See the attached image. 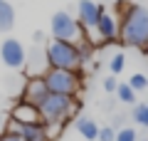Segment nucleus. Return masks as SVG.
Listing matches in <instances>:
<instances>
[{
    "mask_svg": "<svg viewBox=\"0 0 148 141\" xmlns=\"http://www.w3.org/2000/svg\"><path fill=\"white\" fill-rule=\"evenodd\" d=\"M146 55H148V47H146Z\"/></svg>",
    "mask_w": 148,
    "mask_h": 141,
    "instance_id": "5701e85b",
    "label": "nucleus"
},
{
    "mask_svg": "<svg viewBox=\"0 0 148 141\" xmlns=\"http://www.w3.org/2000/svg\"><path fill=\"white\" fill-rule=\"evenodd\" d=\"M42 40H45V35H42V32H40V30H37V32H35V42H37V45H40V42H42Z\"/></svg>",
    "mask_w": 148,
    "mask_h": 141,
    "instance_id": "4be33fe9",
    "label": "nucleus"
},
{
    "mask_svg": "<svg viewBox=\"0 0 148 141\" xmlns=\"http://www.w3.org/2000/svg\"><path fill=\"white\" fill-rule=\"evenodd\" d=\"M96 141H116V129H114V126H101Z\"/></svg>",
    "mask_w": 148,
    "mask_h": 141,
    "instance_id": "6ab92c4d",
    "label": "nucleus"
},
{
    "mask_svg": "<svg viewBox=\"0 0 148 141\" xmlns=\"http://www.w3.org/2000/svg\"><path fill=\"white\" fill-rule=\"evenodd\" d=\"M0 62L10 69H22L27 64V50L20 40L15 37H5L0 42Z\"/></svg>",
    "mask_w": 148,
    "mask_h": 141,
    "instance_id": "0eeeda50",
    "label": "nucleus"
},
{
    "mask_svg": "<svg viewBox=\"0 0 148 141\" xmlns=\"http://www.w3.org/2000/svg\"><path fill=\"white\" fill-rule=\"evenodd\" d=\"M123 67H126V55H123V52H116L114 57H111V62H109L111 74H114V77H116V74H121Z\"/></svg>",
    "mask_w": 148,
    "mask_h": 141,
    "instance_id": "f3484780",
    "label": "nucleus"
},
{
    "mask_svg": "<svg viewBox=\"0 0 148 141\" xmlns=\"http://www.w3.org/2000/svg\"><path fill=\"white\" fill-rule=\"evenodd\" d=\"M133 121H136L138 126H148V104H136L131 111Z\"/></svg>",
    "mask_w": 148,
    "mask_h": 141,
    "instance_id": "2eb2a0df",
    "label": "nucleus"
},
{
    "mask_svg": "<svg viewBox=\"0 0 148 141\" xmlns=\"http://www.w3.org/2000/svg\"><path fill=\"white\" fill-rule=\"evenodd\" d=\"M5 134H15V136H20L22 141H49L47 126H45L42 121H35V124H20V121L8 119Z\"/></svg>",
    "mask_w": 148,
    "mask_h": 141,
    "instance_id": "6e6552de",
    "label": "nucleus"
},
{
    "mask_svg": "<svg viewBox=\"0 0 148 141\" xmlns=\"http://www.w3.org/2000/svg\"><path fill=\"white\" fill-rule=\"evenodd\" d=\"M45 57H47V67L52 69H82L79 47L72 42L49 40L45 47Z\"/></svg>",
    "mask_w": 148,
    "mask_h": 141,
    "instance_id": "20e7f679",
    "label": "nucleus"
},
{
    "mask_svg": "<svg viewBox=\"0 0 148 141\" xmlns=\"http://www.w3.org/2000/svg\"><path fill=\"white\" fill-rule=\"evenodd\" d=\"M79 109V102L74 99V97H62V94H49L47 99L42 104L37 106L40 111V121L45 126H64L74 114Z\"/></svg>",
    "mask_w": 148,
    "mask_h": 141,
    "instance_id": "f03ea898",
    "label": "nucleus"
},
{
    "mask_svg": "<svg viewBox=\"0 0 148 141\" xmlns=\"http://www.w3.org/2000/svg\"><path fill=\"white\" fill-rule=\"evenodd\" d=\"M116 87H119V82H116V77H114V74L104 79V89H106V92H109V94H111V92L116 94Z\"/></svg>",
    "mask_w": 148,
    "mask_h": 141,
    "instance_id": "aec40b11",
    "label": "nucleus"
},
{
    "mask_svg": "<svg viewBox=\"0 0 148 141\" xmlns=\"http://www.w3.org/2000/svg\"><path fill=\"white\" fill-rule=\"evenodd\" d=\"M116 97H119L121 104H133V106H136V92H133L128 84H119V87H116Z\"/></svg>",
    "mask_w": 148,
    "mask_h": 141,
    "instance_id": "4468645a",
    "label": "nucleus"
},
{
    "mask_svg": "<svg viewBox=\"0 0 148 141\" xmlns=\"http://www.w3.org/2000/svg\"><path fill=\"white\" fill-rule=\"evenodd\" d=\"M96 35H99L101 42H114L119 40V22L111 12L101 10V17H99V25H96Z\"/></svg>",
    "mask_w": 148,
    "mask_h": 141,
    "instance_id": "9d476101",
    "label": "nucleus"
},
{
    "mask_svg": "<svg viewBox=\"0 0 148 141\" xmlns=\"http://www.w3.org/2000/svg\"><path fill=\"white\" fill-rule=\"evenodd\" d=\"M10 119L12 121H20V124H35V121H40V111H37L35 104H27V102L20 99L10 109Z\"/></svg>",
    "mask_w": 148,
    "mask_h": 141,
    "instance_id": "9b49d317",
    "label": "nucleus"
},
{
    "mask_svg": "<svg viewBox=\"0 0 148 141\" xmlns=\"http://www.w3.org/2000/svg\"><path fill=\"white\" fill-rule=\"evenodd\" d=\"M42 79L47 84L49 94H62V97H74V99L79 97L82 84H84L79 69H52V67H47Z\"/></svg>",
    "mask_w": 148,
    "mask_h": 141,
    "instance_id": "7ed1b4c3",
    "label": "nucleus"
},
{
    "mask_svg": "<svg viewBox=\"0 0 148 141\" xmlns=\"http://www.w3.org/2000/svg\"><path fill=\"white\" fill-rule=\"evenodd\" d=\"M128 87H131L136 94L138 92H146V89H148V77H146V74H141V72H136L131 79H128Z\"/></svg>",
    "mask_w": 148,
    "mask_h": 141,
    "instance_id": "dca6fc26",
    "label": "nucleus"
},
{
    "mask_svg": "<svg viewBox=\"0 0 148 141\" xmlns=\"http://www.w3.org/2000/svg\"><path fill=\"white\" fill-rule=\"evenodd\" d=\"M99 129H101V126L96 124L94 119H89V116L77 119V131H79L86 141H96V139H99Z\"/></svg>",
    "mask_w": 148,
    "mask_h": 141,
    "instance_id": "f8f14e48",
    "label": "nucleus"
},
{
    "mask_svg": "<svg viewBox=\"0 0 148 141\" xmlns=\"http://www.w3.org/2000/svg\"><path fill=\"white\" fill-rule=\"evenodd\" d=\"M49 32H52V40H62V42H72V45H79L82 42V25L79 20L69 12L59 10L52 15L49 22Z\"/></svg>",
    "mask_w": 148,
    "mask_h": 141,
    "instance_id": "39448f33",
    "label": "nucleus"
},
{
    "mask_svg": "<svg viewBox=\"0 0 148 141\" xmlns=\"http://www.w3.org/2000/svg\"><path fill=\"white\" fill-rule=\"evenodd\" d=\"M121 22H119V40L126 47H136L146 52L148 47V8L143 5H121Z\"/></svg>",
    "mask_w": 148,
    "mask_h": 141,
    "instance_id": "f257e3e1",
    "label": "nucleus"
},
{
    "mask_svg": "<svg viewBox=\"0 0 148 141\" xmlns=\"http://www.w3.org/2000/svg\"><path fill=\"white\" fill-rule=\"evenodd\" d=\"M0 141H22V139L15 136V134H5V131H3V134H0Z\"/></svg>",
    "mask_w": 148,
    "mask_h": 141,
    "instance_id": "412c9836",
    "label": "nucleus"
},
{
    "mask_svg": "<svg viewBox=\"0 0 148 141\" xmlns=\"http://www.w3.org/2000/svg\"><path fill=\"white\" fill-rule=\"evenodd\" d=\"M15 25V8L8 0H0V32H10Z\"/></svg>",
    "mask_w": 148,
    "mask_h": 141,
    "instance_id": "ddd939ff",
    "label": "nucleus"
},
{
    "mask_svg": "<svg viewBox=\"0 0 148 141\" xmlns=\"http://www.w3.org/2000/svg\"><path fill=\"white\" fill-rule=\"evenodd\" d=\"M101 10H104V8H101L99 3H94V0H79V3H77V20H79L82 30L96 42H101L99 35H96V25H99Z\"/></svg>",
    "mask_w": 148,
    "mask_h": 141,
    "instance_id": "423d86ee",
    "label": "nucleus"
},
{
    "mask_svg": "<svg viewBox=\"0 0 148 141\" xmlns=\"http://www.w3.org/2000/svg\"><path fill=\"white\" fill-rule=\"evenodd\" d=\"M47 97H49V89L42 77H30L25 82V87H22V102H27V104L40 106Z\"/></svg>",
    "mask_w": 148,
    "mask_h": 141,
    "instance_id": "1a4fd4ad",
    "label": "nucleus"
},
{
    "mask_svg": "<svg viewBox=\"0 0 148 141\" xmlns=\"http://www.w3.org/2000/svg\"><path fill=\"white\" fill-rule=\"evenodd\" d=\"M116 141H138V134L131 126H123V129L116 131Z\"/></svg>",
    "mask_w": 148,
    "mask_h": 141,
    "instance_id": "a211bd4d",
    "label": "nucleus"
}]
</instances>
